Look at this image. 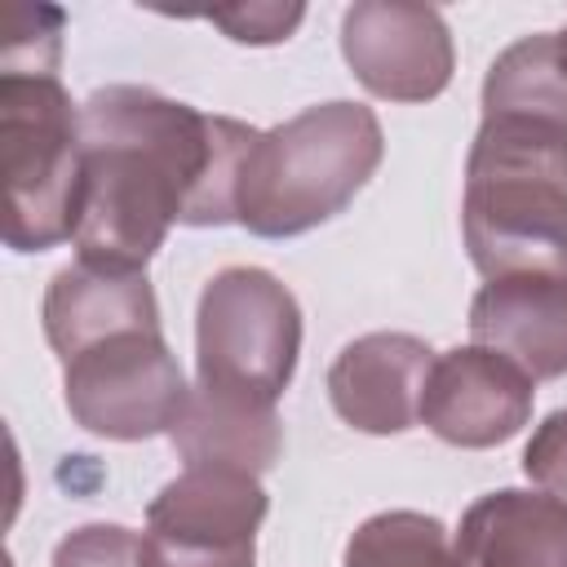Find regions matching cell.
Here are the masks:
<instances>
[{
  "mask_svg": "<svg viewBox=\"0 0 567 567\" xmlns=\"http://www.w3.org/2000/svg\"><path fill=\"white\" fill-rule=\"evenodd\" d=\"M128 328H159V306L146 275H115L84 261L53 275L44 292V337L62 363Z\"/></svg>",
  "mask_w": 567,
  "mask_h": 567,
  "instance_id": "obj_13",
  "label": "cell"
},
{
  "mask_svg": "<svg viewBox=\"0 0 567 567\" xmlns=\"http://www.w3.org/2000/svg\"><path fill=\"white\" fill-rule=\"evenodd\" d=\"M558 44H563V58H567V31H558Z\"/></svg>",
  "mask_w": 567,
  "mask_h": 567,
  "instance_id": "obj_21",
  "label": "cell"
},
{
  "mask_svg": "<svg viewBox=\"0 0 567 567\" xmlns=\"http://www.w3.org/2000/svg\"><path fill=\"white\" fill-rule=\"evenodd\" d=\"M62 390L75 425L120 443L173 430L190 394L159 328H128L84 346L62 363Z\"/></svg>",
  "mask_w": 567,
  "mask_h": 567,
  "instance_id": "obj_6",
  "label": "cell"
},
{
  "mask_svg": "<svg viewBox=\"0 0 567 567\" xmlns=\"http://www.w3.org/2000/svg\"><path fill=\"white\" fill-rule=\"evenodd\" d=\"M341 53L354 80L385 102H430L452 80V35L430 4H350L341 18Z\"/></svg>",
  "mask_w": 567,
  "mask_h": 567,
  "instance_id": "obj_8",
  "label": "cell"
},
{
  "mask_svg": "<svg viewBox=\"0 0 567 567\" xmlns=\"http://www.w3.org/2000/svg\"><path fill=\"white\" fill-rule=\"evenodd\" d=\"M0 168L4 244L44 252L75 230L80 190V111L58 75L0 71Z\"/></svg>",
  "mask_w": 567,
  "mask_h": 567,
  "instance_id": "obj_4",
  "label": "cell"
},
{
  "mask_svg": "<svg viewBox=\"0 0 567 567\" xmlns=\"http://www.w3.org/2000/svg\"><path fill=\"white\" fill-rule=\"evenodd\" d=\"M470 337L518 363L532 381L567 377V279H487L470 301Z\"/></svg>",
  "mask_w": 567,
  "mask_h": 567,
  "instance_id": "obj_11",
  "label": "cell"
},
{
  "mask_svg": "<svg viewBox=\"0 0 567 567\" xmlns=\"http://www.w3.org/2000/svg\"><path fill=\"white\" fill-rule=\"evenodd\" d=\"M461 226L487 279H567V128L483 115L465 159Z\"/></svg>",
  "mask_w": 567,
  "mask_h": 567,
  "instance_id": "obj_2",
  "label": "cell"
},
{
  "mask_svg": "<svg viewBox=\"0 0 567 567\" xmlns=\"http://www.w3.org/2000/svg\"><path fill=\"white\" fill-rule=\"evenodd\" d=\"M523 474H527L536 487L567 496V408L549 412V416L536 425L532 443L523 447Z\"/></svg>",
  "mask_w": 567,
  "mask_h": 567,
  "instance_id": "obj_20",
  "label": "cell"
},
{
  "mask_svg": "<svg viewBox=\"0 0 567 567\" xmlns=\"http://www.w3.org/2000/svg\"><path fill=\"white\" fill-rule=\"evenodd\" d=\"M53 567H142V536L120 523H89L58 540Z\"/></svg>",
  "mask_w": 567,
  "mask_h": 567,
  "instance_id": "obj_18",
  "label": "cell"
},
{
  "mask_svg": "<svg viewBox=\"0 0 567 567\" xmlns=\"http://www.w3.org/2000/svg\"><path fill=\"white\" fill-rule=\"evenodd\" d=\"M257 128L155 89L111 84L80 106L75 248L84 266L142 275L168 226L239 221V173Z\"/></svg>",
  "mask_w": 567,
  "mask_h": 567,
  "instance_id": "obj_1",
  "label": "cell"
},
{
  "mask_svg": "<svg viewBox=\"0 0 567 567\" xmlns=\"http://www.w3.org/2000/svg\"><path fill=\"white\" fill-rule=\"evenodd\" d=\"M168 439H173L177 456L186 461V470L261 474L279 461L284 425L275 416V403L195 385L186 394V408H182L177 425L168 430Z\"/></svg>",
  "mask_w": 567,
  "mask_h": 567,
  "instance_id": "obj_14",
  "label": "cell"
},
{
  "mask_svg": "<svg viewBox=\"0 0 567 567\" xmlns=\"http://www.w3.org/2000/svg\"><path fill=\"white\" fill-rule=\"evenodd\" d=\"M385 155L381 124L359 102H323L257 133L239 173V226L261 239L337 217Z\"/></svg>",
  "mask_w": 567,
  "mask_h": 567,
  "instance_id": "obj_3",
  "label": "cell"
},
{
  "mask_svg": "<svg viewBox=\"0 0 567 567\" xmlns=\"http://www.w3.org/2000/svg\"><path fill=\"white\" fill-rule=\"evenodd\" d=\"M346 567H461V558L439 518L416 509H385L350 536Z\"/></svg>",
  "mask_w": 567,
  "mask_h": 567,
  "instance_id": "obj_16",
  "label": "cell"
},
{
  "mask_svg": "<svg viewBox=\"0 0 567 567\" xmlns=\"http://www.w3.org/2000/svg\"><path fill=\"white\" fill-rule=\"evenodd\" d=\"M536 381L487 346H456L434 359L421 421L452 447H496L532 416Z\"/></svg>",
  "mask_w": 567,
  "mask_h": 567,
  "instance_id": "obj_9",
  "label": "cell"
},
{
  "mask_svg": "<svg viewBox=\"0 0 567 567\" xmlns=\"http://www.w3.org/2000/svg\"><path fill=\"white\" fill-rule=\"evenodd\" d=\"M430 368L434 350L421 337L368 332L337 354L328 372V394L346 425L363 434H403L421 421Z\"/></svg>",
  "mask_w": 567,
  "mask_h": 567,
  "instance_id": "obj_10",
  "label": "cell"
},
{
  "mask_svg": "<svg viewBox=\"0 0 567 567\" xmlns=\"http://www.w3.org/2000/svg\"><path fill=\"white\" fill-rule=\"evenodd\" d=\"M483 115H518L567 128V58L558 31L509 44L483 80Z\"/></svg>",
  "mask_w": 567,
  "mask_h": 567,
  "instance_id": "obj_15",
  "label": "cell"
},
{
  "mask_svg": "<svg viewBox=\"0 0 567 567\" xmlns=\"http://www.w3.org/2000/svg\"><path fill=\"white\" fill-rule=\"evenodd\" d=\"M261 518L257 474L186 470L146 505L142 567H252Z\"/></svg>",
  "mask_w": 567,
  "mask_h": 567,
  "instance_id": "obj_7",
  "label": "cell"
},
{
  "mask_svg": "<svg viewBox=\"0 0 567 567\" xmlns=\"http://www.w3.org/2000/svg\"><path fill=\"white\" fill-rule=\"evenodd\" d=\"M461 567H567V501L549 492H487L456 532Z\"/></svg>",
  "mask_w": 567,
  "mask_h": 567,
  "instance_id": "obj_12",
  "label": "cell"
},
{
  "mask_svg": "<svg viewBox=\"0 0 567 567\" xmlns=\"http://www.w3.org/2000/svg\"><path fill=\"white\" fill-rule=\"evenodd\" d=\"M301 354L297 297L257 266H230L199 292L195 315V368L199 385L275 403Z\"/></svg>",
  "mask_w": 567,
  "mask_h": 567,
  "instance_id": "obj_5",
  "label": "cell"
},
{
  "mask_svg": "<svg viewBox=\"0 0 567 567\" xmlns=\"http://www.w3.org/2000/svg\"><path fill=\"white\" fill-rule=\"evenodd\" d=\"M301 18H306L301 4H235V9H213L208 13V22H217L239 44H275V40H288Z\"/></svg>",
  "mask_w": 567,
  "mask_h": 567,
  "instance_id": "obj_19",
  "label": "cell"
},
{
  "mask_svg": "<svg viewBox=\"0 0 567 567\" xmlns=\"http://www.w3.org/2000/svg\"><path fill=\"white\" fill-rule=\"evenodd\" d=\"M62 27H66L62 9H49V4H13L9 9V35H4L0 71L58 75Z\"/></svg>",
  "mask_w": 567,
  "mask_h": 567,
  "instance_id": "obj_17",
  "label": "cell"
}]
</instances>
